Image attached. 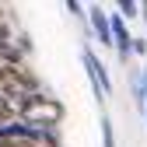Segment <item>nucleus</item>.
Returning a JSON list of instances; mask_svg holds the SVG:
<instances>
[{"instance_id": "f03ea898", "label": "nucleus", "mask_w": 147, "mask_h": 147, "mask_svg": "<svg viewBox=\"0 0 147 147\" xmlns=\"http://www.w3.org/2000/svg\"><path fill=\"white\" fill-rule=\"evenodd\" d=\"M35 95V77L18 63V67H7L4 74H0V98H11V102H21Z\"/></svg>"}, {"instance_id": "9d476101", "label": "nucleus", "mask_w": 147, "mask_h": 147, "mask_svg": "<svg viewBox=\"0 0 147 147\" xmlns=\"http://www.w3.org/2000/svg\"><path fill=\"white\" fill-rule=\"evenodd\" d=\"M133 53L144 56V53H147V39H133Z\"/></svg>"}, {"instance_id": "20e7f679", "label": "nucleus", "mask_w": 147, "mask_h": 147, "mask_svg": "<svg viewBox=\"0 0 147 147\" xmlns=\"http://www.w3.org/2000/svg\"><path fill=\"white\" fill-rule=\"evenodd\" d=\"M0 147H39L35 144V130L25 123H11L0 130Z\"/></svg>"}, {"instance_id": "7ed1b4c3", "label": "nucleus", "mask_w": 147, "mask_h": 147, "mask_svg": "<svg viewBox=\"0 0 147 147\" xmlns=\"http://www.w3.org/2000/svg\"><path fill=\"white\" fill-rule=\"evenodd\" d=\"M84 67H88V77H91V84H95V95H98V102H105V95H112V74L105 70V63L95 56V49H91V46H84Z\"/></svg>"}, {"instance_id": "1a4fd4ad", "label": "nucleus", "mask_w": 147, "mask_h": 147, "mask_svg": "<svg viewBox=\"0 0 147 147\" xmlns=\"http://www.w3.org/2000/svg\"><path fill=\"white\" fill-rule=\"evenodd\" d=\"M119 18H123V21L140 18V4H133V0H123V4H119Z\"/></svg>"}, {"instance_id": "0eeeda50", "label": "nucleus", "mask_w": 147, "mask_h": 147, "mask_svg": "<svg viewBox=\"0 0 147 147\" xmlns=\"http://www.w3.org/2000/svg\"><path fill=\"white\" fill-rule=\"evenodd\" d=\"M14 116H18V102L0 98V130H4V126H11V123H14Z\"/></svg>"}, {"instance_id": "6e6552de", "label": "nucleus", "mask_w": 147, "mask_h": 147, "mask_svg": "<svg viewBox=\"0 0 147 147\" xmlns=\"http://www.w3.org/2000/svg\"><path fill=\"white\" fill-rule=\"evenodd\" d=\"M98 126H102V144H105V147H116V137H112V119H109V116H102V119H98Z\"/></svg>"}, {"instance_id": "f257e3e1", "label": "nucleus", "mask_w": 147, "mask_h": 147, "mask_svg": "<svg viewBox=\"0 0 147 147\" xmlns=\"http://www.w3.org/2000/svg\"><path fill=\"white\" fill-rule=\"evenodd\" d=\"M63 116H67V109L56 98L39 95V91L18 102V119H21L25 126H35V130H56Z\"/></svg>"}, {"instance_id": "39448f33", "label": "nucleus", "mask_w": 147, "mask_h": 147, "mask_svg": "<svg viewBox=\"0 0 147 147\" xmlns=\"http://www.w3.org/2000/svg\"><path fill=\"white\" fill-rule=\"evenodd\" d=\"M109 32H112V49L126 60L133 53V35H130V28H126V21L119 14H109Z\"/></svg>"}, {"instance_id": "423d86ee", "label": "nucleus", "mask_w": 147, "mask_h": 147, "mask_svg": "<svg viewBox=\"0 0 147 147\" xmlns=\"http://www.w3.org/2000/svg\"><path fill=\"white\" fill-rule=\"evenodd\" d=\"M88 18H91V32L98 35V42L105 49H112V32H109V14L102 7H88Z\"/></svg>"}]
</instances>
